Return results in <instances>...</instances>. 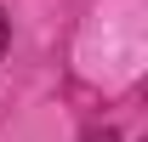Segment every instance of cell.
<instances>
[{"mask_svg":"<svg viewBox=\"0 0 148 142\" xmlns=\"http://www.w3.org/2000/svg\"><path fill=\"white\" fill-rule=\"evenodd\" d=\"M6 46H12V17L0 12V57H6Z\"/></svg>","mask_w":148,"mask_h":142,"instance_id":"cell-1","label":"cell"},{"mask_svg":"<svg viewBox=\"0 0 148 142\" xmlns=\"http://www.w3.org/2000/svg\"><path fill=\"white\" fill-rule=\"evenodd\" d=\"M86 142H120V131H114V125H103V131H91Z\"/></svg>","mask_w":148,"mask_h":142,"instance_id":"cell-2","label":"cell"}]
</instances>
